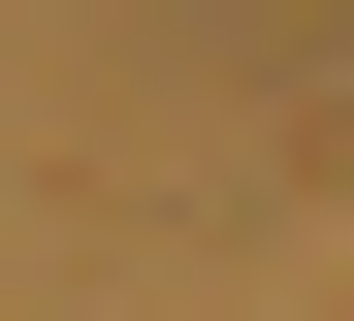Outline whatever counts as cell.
Wrapping results in <instances>:
<instances>
[{
    "mask_svg": "<svg viewBox=\"0 0 354 321\" xmlns=\"http://www.w3.org/2000/svg\"><path fill=\"white\" fill-rule=\"evenodd\" d=\"M225 64H290V97H322V64H354V0H225Z\"/></svg>",
    "mask_w": 354,
    "mask_h": 321,
    "instance_id": "obj_1",
    "label": "cell"
}]
</instances>
